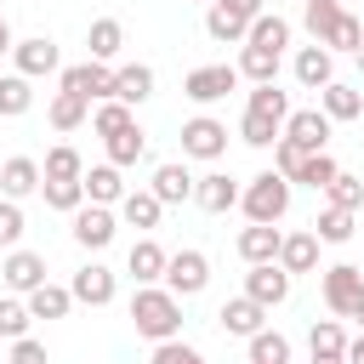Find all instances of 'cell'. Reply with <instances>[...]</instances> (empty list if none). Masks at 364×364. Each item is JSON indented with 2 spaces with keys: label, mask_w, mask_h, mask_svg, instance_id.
<instances>
[{
  "label": "cell",
  "mask_w": 364,
  "mask_h": 364,
  "mask_svg": "<svg viewBox=\"0 0 364 364\" xmlns=\"http://www.w3.org/2000/svg\"><path fill=\"white\" fill-rule=\"evenodd\" d=\"M131 324H136V336H148L154 347H159V341H176V330H182V301H176L165 284H136V296H131Z\"/></svg>",
  "instance_id": "cell-1"
},
{
  "label": "cell",
  "mask_w": 364,
  "mask_h": 364,
  "mask_svg": "<svg viewBox=\"0 0 364 364\" xmlns=\"http://www.w3.org/2000/svg\"><path fill=\"white\" fill-rule=\"evenodd\" d=\"M318 290H324V307H330L336 318H358V307H364V267L336 262V267H324Z\"/></svg>",
  "instance_id": "cell-2"
},
{
  "label": "cell",
  "mask_w": 364,
  "mask_h": 364,
  "mask_svg": "<svg viewBox=\"0 0 364 364\" xmlns=\"http://www.w3.org/2000/svg\"><path fill=\"white\" fill-rule=\"evenodd\" d=\"M239 205H245L250 222H279L290 210V182L279 171H262V176H250V188L239 193Z\"/></svg>",
  "instance_id": "cell-3"
},
{
  "label": "cell",
  "mask_w": 364,
  "mask_h": 364,
  "mask_svg": "<svg viewBox=\"0 0 364 364\" xmlns=\"http://www.w3.org/2000/svg\"><path fill=\"white\" fill-rule=\"evenodd\" d=\"M233 85H239V68H233V63H205V68H193V74L182 80V97L199 102V108H210V102H222Z\"/></svg>",
  "instance_id": "cell-4"
},
{
  "label": "cell",
  "mask_w": 364,
  "mask_h": 364,
  "mask_svg": "<svg viewBox=\"0 0 364 364\" xmlns=\"http://www.w3.org/2000/svg\"><path fill=\"white\" fill-rule=\"evenodd\" d=\"M210 284V262H205V250H176L171 262H165V290L182 301V296H199Z\"/></svg>",
  "instance_id": "cell-5"
},
{
  "label": "cell",
  "mask_w": 364,
  "mask_h": 364,
  "mask_svg": "<svg viewBox=\"0 0 364 364\" xmlns=\"http://www.w3.org/2000/svg\"><path fill=\"white\" fill-rule=\"evenodd\" d=\"M182 154H188V159H222V154H228V125L210 119V114H193V119L182 125Z\"/></svg>",
  "instance_id": "cell-6"
},
{
  "label": "cell",
  "mask_w": 364,
  "mask_h": 364,
  "mask_svg": "<svg viewBox=\"0 0 364 364\" xmlns=\"http://www.w3.org/2000/svg\"><path fill=\"white\" fill-rule=\"evenodd\" d=\"M63 91H74L85 102H108L114 97V68L108 63H74V68H63Z\"/></svg>",
  "instance_id": "cell-7"
},
{
  "label": "cell",
  "mask_w": 364,
  "mask_h": 364,
  "mask_svg": "<svg viewBox=\"0 0 364 364\" xmlns=\"http://www.w3.org/2000/svg\"><path fill=\"white\" fill-rule=\"evenodd\" d=\"M284 142H296L301 154H324V142H330V119H324L318 108H296V114L284 119Z\"/></svg>",
  "instance_id": "cell-8"
},
{
  "label": "cell",
  "mask_w": 364,
  "mask_h": 364,
  "mask_svg": "<svg viewBox=\"0 0 364 364\" xmlns=\"http://www.w3.org/2000/svg\"><path fill=\"white\" fill-rule=\"evenodd\" d=\"M245 296H250L256 307H279V301L290 296V273H284L279 262H262V267L245 273Z\"/></svg>",
  "instance_id": "cell-9"
},
{
  "label": "cell",
  "mask_w": 364,
  "mask_h": 364,
  "mask_svg": "<svg viewBox=\"0 0 364 364\" xmlns=\"http://www.w3.org/2000/svg\"><path fill=\"white\" fill-rule=\"evenodd\" d=\"M193 205H199V210H210V216H222V210H233V205H239V182H233L228 171L193 176Z\"/></svg>",
  "instance_id": "cell-10"
},
{
  "label": "cell",
  "mask_w": 364,
  "mask_h": 364,
  "mask_svg": "<svg viewBox=\"0 0 364 364\" xmlns=\"http://www.w3.org/2000/svg\"><path fill=\"white\" fill-rule=\"evenodd\" d=\"M114 210L108 205H80L74 210V239L85 245V250H102V245H114Z\"/></svg>",
  "instance_id": "cell-11"
},
{
  "label": "cell",
  "mask_w": 364,
  "mask_h": 364,
  "mask_svg": "<svg viewBox=\"0 0 364 364\" xmlns=\"http://www.w3.org/2000/svg\"><path fill=\"white\" fill-rule=\"evenodd\" d=\"M0 273H6V290L28 296V290L46 284V256H34V250H11V256L0 262Z\"/></svg>",
  "instance_id": "cell-12"
},
{
  "label": "cell",
  "mask_w": 364,
  "mask_h": 364,
  "mask_svg": "<svg viewBox=\"0 0 364 364\" xmlns=\"http://www.w3.org/2000/svg\"><path fill=\"white\" fill-rule=\"evenodd\" d=\"M11 57H17V74L23 80H40V74H51L63 57H57V46L46 40V34H34V40H17L11 46Z\"/></svg>",
  "instance_id": "cell-13"
},
{
  "label": "cell",
  "mask_w": 364,
  "mask_h": 364,
  "mask_svg": "<svg viewBox=\"0 0 364 364\" xmlns=\"http://www.w3.org/2000/svg\"><path fill=\"white\" fill-rule=\"evenodd\" d=\"M296 80H301L307 91H324V85L336 80V51H324L318 40L301 46V51H296Z\"/></svg>",
  "instance_id": "cell-14"
},
{
  "label": "cell",
  "mask_w": 364,
  "mask_h": 364,
  "mask_svg": "<svg viewBox=\"0 0 364 364\" xmlns=\"http://www.w3.org/2000/svg\"><path fill=\"white\" fill-rule=\"evenodd\" d=\"M68 296H74V301H85V307H108V301H114V273H108L102 262H91V267H80V273H74Z\"/></svg>",
  "instance_id": "cell-15"
},
{
  "label": "cell",
  "mask_w": 364,
  "mask_h": 364,
  "mask_svg": "<svg viewBox=\"0 0 364 364\" xmlns=\"http://www.w3.org/2000/svg\"><path fill=\"white\" fill-rule=\"evenodd\" d=\"M279 239H284V233H279L273 222H250V228L239 233V256H245L250 267H262V262H279Z\"/></svg>",
  "instance_id": "cell-16"
},
{
  "label": "cell",
  "mask_w": 364,
  "mask_h": 364,
  "mask_svg": "<svg viewBox=\"0 0 364 364\" xmlns=\"http://www.w3.org/2000/svg\"><path fill=\"white\" fill-rule=\"evenodd\" d=\"M216 318H222V330H228V336H245V341H250L256 330H267V324H262V318H267V307H256L250 296L222 301V313H216Z\"/></svg>",
  "instance_id": "cell-17"
},
{
  "label": "cell",
  "mask_w": 364,
  "mask_h": 364,
  "mask_svg": "<svg viewBox=\"0 0 364 364\" xmlns=\"http://www.w3.org/2000/svg\"><path fill=\"white\" fill-rule=\"evenodd\" d=\"M165 262H171V256H165L154 239H136L131 256H125V273H131L136 284H159V279H165Z\"/></svg>",
  "instance_id": "cell-18"
},
{
  "label": "cell",
  "mask_w": 364,
  "mask_h": 364,
  "mask_svg": "<svg viewBox=\"0 0 364 364\" xmlns=\"http://www.w3.org/2000/svg\"><path fill=\"white\" fill-rule=\"evenodd\" d=\"M34 188H40V165L28 154H17V159L0 165V199H28Z\"/></svg>",
  "instance_id": "cell-19"
},
{
  "label": "cell",
  "mask_w": 364,
  "mask_h": 364,
  "mask_svg": "<svg viewBox=\"0 0 364 364\" xmlns=\"http://www.w3.org/2000/svg\"><path fill=\"white\" fill-rule=\"evenodd\" d=\"M148 91H154V68H148V63H125V68H114V102L136 108Z\"/></svg>",
  "instance_id": "cell-20"
},
{
  "label": "cell",
  "mask_w": 364,
  "mask_h": 364,
  "mask_svg": "<svg viewBox=\"0 0 364 364\" xmlns=\"http://www.w3.org/2000/svg\"><path fill=\"white\" fill-rule=\"evenodd\" d=\"M148 193H154L159 205H182V199H193V176H188V165H176V159H171V165H159Z\"/></svg>",
  "instance_id": "cell-21"
},
{
  "label": "cell",
  "mask_w": 364,
  "mask_h": 364,
  "mask_svg": "<svg viewBox=\"0 0 364 364\" xmlns=\"http://www.w3.org/2000/svg\"><path fill=\"white\" fill-rule=\"evenodd\" d=\"M80 188H85L91 205H119V199H125V176H119L114 165H91V171L80 176Z\"/></svg>",
  "instance_id": "cell-22"
},
{
  "label": "cell",
  "mask_w": 364,
  "mask_h": 364,
  "mask_svg": "<svg viewBox=\"0 0 364 364\" xmlns=\"http://www.w3.org/2000/svg\"><path fill=\"white\" fill-rule=\"evenodd\" d=\"M279 267L284 273H313L318 267V239L313 233H284L279 239Z\"/></svg>",
  "instance_id": "cell-23"
},
{
  "label": "cell",
  "mask_w": 364,
  "mask_h": 364,
  "mask_svg": "<svg viewBox=\"0 0 364 364\" xmlns=\"http://www.w3.org/2000/svg\"><path fill=\"white\" fill-rule=\"evenodd\" d=\"M318 114H324L330 125H336V119H358V114H364V97H358L353 85H336V80H330V85L318 91Z\"/></svg>",
  "instance_id": "cell-24"
},
{
  "label": "cell",
  "mask_w": 364,
  "mask_h": 364,
  "mask_svg": "<svg viewBox=\"0 0 364 364\" xmlns=\"http://www.w3.org/2000/svg\"><path fill=\"white\" fill-rule=\"evenodd\" d=\"M85 46H91V63H114V57H119V46H125L119 17H97V23H91V34H85Z\"/></svg>",
  "instance_id": "cell-25"
},
{
  "label": "cell",
  "mask_w": 364,
  "mask_h": 364,
  "mask_svg": "<svg viewBox=\"0 0 364 364\" xmlns=\"http://www.w3.org/2000/svg\"><path fill=\"white\" fill-rule=\"evenodd\" d=\"M233 68H239V80H250V85H273V80H279V51H262V46H245Z\"/></svg>",
  "instance_id": "cell-26"
},
{
  "label": "cell",
  "mask_w": 364,
  "mask_h": 364,
  "mask_svg": "<svg viewBox=\"0 0 364 364\" xmlns=\"http://www.w3.org/2000/svg\"><path fill=\"white\" fill-rule=\"evenodd\" d=\"M102 142H108V165H114V171H125V165H136V159L148 154L142 125H125V131H114V136H102Z\"/></svg>",
  "instance_id": "cell-27"
},
{
  "label": "cell",
  "mask_w": 364,
  "mask_h": 364,
  "mask_svg": "<svg viewBox=\"0 0 364 364\" xmlns=\"http://www.w3.org/2000/svg\"><path fill=\"white\" fill-rule=\"evenodd\" d=\"M205 34H210V40H222V46H239V40L250 34V23H245V17H233L222 0H210V11H205Z\"/></svg>",
  "instance_id": "cell-28"
},
{
  "label": "cell",
  "mask_w": 364,
  "mask_h": 364,
  "mask_svg": "<svg viewBox=\"0 0 364 364\" xmlns=\"http://www.w3.org/2000/svg\"><path fill=\"white\" fill-rule=\"evenodd\" d=\"M68 307H74L68 284H40V290H28V318H68Z\"/></svg>",
  "instance_id": "cell-29"
},
{
  "label": "cell",
  "mask_w": 364,
  "mask_h": 364,
  "mask_svg": "<svg viewBox=\"0 0 364 364\" xmlns=\"http://www.w3.org/2000/svg\"><path fill=\"white\" fill-rule=\"evenodd\" d=\"M245 46H262V51H284V46H290V23H284V17H273V11H262V17L250 23Z\"/></svg>",
  "instance_id": "cell-30"
},
{
  "label": "cell",
  "mask_w": 364,
  "mask_h": 364,
  "mask_svg": "<svg viewBox=\"0 0 364 364\" xmlns=\"http://www.w3.org/2000/svg\"><path fill=\"white\" fill-rule=\"evenodd\" d=\"M85 114H91V102H85V97H74V91H57V97H51V108H46V119H51L57 131H80V125H85Z\"/></svg>",
  "instance_id": "cell-31"
},
{
  "label": "cell",
  "mask_w": 364,
  "mask_h": 364,
  "mask_svg": "<svg viewBox=\"0 0 364 364\" xmlns=\"http://www.w3.org/2000/svg\"><path fill=\"white\" fill-rule=\"evenodd\" d=\"M80 176H85V159H80L68 142H63V148H51V154H46V165H40V182H80Z\"/></svg>",
  "instance_id": "cell-32"
},
{
  "label": "cell",
  "mask_w": 364,
  "mask_h": 364,
  "mask_svg": "<svg viewBox=\"0 0 364 364\" xmlns=\"http://www.w3.org/2000/svg\"><path fill=\"white\" fill-rule=\"evenodd\" d=\"M159 210H165V205H159L148 188H131V193L119 199V216H125L131 228H159Z\"/></svg>",
  "instance_id": "cell-33"
},
{
  "label": "cell",
  "mask_w": 364,
  "mask_h": 364,
  "mask_svg": "<svg viewBox=\"0 0 364 364\" xmlns=\"http://www.w3.org/2000/svg\"><path fill=\"white\" fill-rule=\"evenodd\" d=\"M28 108H34V80H23V74H0V114L17 119V114H28Z\"/></svg>",
  "instance_id": "cell-34"
},
{
  "label": "cell",
  "mask_w": 364,
  "mask_h": 364,
  "mask_svg": "<svg viewBox=\"0 0 364 364\" xmlns=\"http://www.w3.org/2000/svg\"><path fill=\"white\" fill-rule=\"evenodd\" d=\"M313 239H318V245H347V239H353V210L324 205V210H318V222H313Z\"/></svg>",
  "instance_id": "cell-35"
},
{
  "label": "cell",
  "mask_w": 364,
  "mask_h": 364,
  "mask_svg": "<svg viewBox=\"0 0 364 364\" xmlns=\"http://www.w3.org/2000/svg\"><path fill=\"white\" fill-rule=\"evenodd\" d=\"M307 347H313V358H341V353H347V330H341L336 318H318V324L307 330Z\"/></svg>",
  "instance_id": "cell-36"
},
{
  "label": "cell",
  "mask_w": 364,
  "mask_h": 364,
  "mask_svg": "<svg viewBox=\"0 0 364 364\" xmlns=\"http://www.w3.org/2000/svg\"><path fill=\"white\" fill-rule=\"evenodd\" d=\"M324 51H364V23H358L353 11H341L336 28L324 34Z\"/></svg>",
  "instance_id": "cell-37"
},
{
  "label": "cell",
  "mask_w": 364,
  "mask_h": 364,
  "mask_svg": "<svg viewBox=\"0 0 364 364\" xmlns=\"http://www.w3.org/2000/svg\"><path fill=\"white\" fill-rule=\"evenodd\" d=\"M245 108H250V114H267V119H279V125L290 119V97H284L279 85H256V91L245 97Z\"/></svg>",
  "instance_id": "cell-38"
},
{
  "label": "cell",
  "mask_w": 364,
  "mask_h": 364,
  "mask_svg": "<svg viewBox=\"0 0 364 364\" xmlns=\"http://www.w3.org/2000/svg\"><path fill=\"white\" fill-rule=\"evenodd\" d=\"M239 136H245L250 148H273V142L284 136V125H279V119H267V114H250V108H245V119H239Z\"/></svg>",
  "instance_id": "cell-39"
},
{
  "label": "cell",
  "mask_w": 364,
  "mask_h": 364,
  "mask_svg": "<svg viewBox=\"0 0 364 364\" xmlns=\"http://www.w3.org/2000/svg\"><path fill=\"white\" fill-rule=\"evenodd\" d=\"M250 364H290V341L279 330H256L250 336Z\"/></svg>",
  "instance_id": "cell-40"
},
{
  "label": "cell",
  "mask_w": 364,
  "mask_h": 364,
  "mask_svg": "<svg viewBox=\"0 0 364 364\" xmlns=\"http://www.w3.org/2000/svg\"><path fill=\"white\" fill-rule=\"evenodd\" d=\"M336 17H341L336 0H307V6H301V23H307V34H313L318 46H324V34L336 28Z\"/></svg>",
  "instance_id": "cell-41"
},
{
  "label": "cell",
  "mask_w": 364,
  "mask_h": 364,
  "mask_svg": "<svg viewBox=\"0 0 364 364\" xmlns=\"http://www.w3.org/2000/svg\"><path fill=\"white\" fill-rule=\"evenodd\" d=\"M91 125H97V136H114V131L136 125V114H131L125 102H114V97H108V102H97V108H91Z\"/></svg>",
  "instance_id": "cell-42"
},
{
  "label": "cell",
  "mask_w": 364,
  "mask_h": 364,
  "mask_svg": "<svg viewBox=\"0 0 364 364\" xmlns=\"http://www.w3.org/2000/svg\"><path fill=\"white\" fill-rule=\"evenodd\" d=\"M0 336H6V341H23V336H28V301L0 296Z\"/></svg>",
  "instance_id": "cell-43"
},
{
  "label": "cell",
  "mask_w": 364,
  "mask_h": 364,
  "mask_svg": "<svg viewBox=\"0 0 364 364\" xmlns=\"http://www.w3.org/2000/svg\"><path fill=\"white\" fill-rule=\"evenodd\" d=\"M336 171H341V165H336L330 154H307V159H301V171H296V182H307V188H330V182H336Z\"/></svg>",
  "instance_id": "cell-44"
},
{
  "label": "cell",
  "mask_w": 364,
  "mask_h": 364,
  "mask_svg": "<svg viewBox=\"0 0 364 364\" xmlns=\"http://www.w3.org/2000/svg\"><path fill=\"white\" fill-rule=\"evenodd\" d=\"M324 193H330V205H336V210H358V205H364V182H358V176H347V171H336V182H330Z\"/></svg>",
  "instance_id": "cell-45"
},
{
  "label": "cell",
  "mask_w": 364,
  "mask_h": 364,
  "mask_svg": "<svg viewBox=\"0 0 364 364\" xmlns=\"http://www.w3.org/2000/svg\"><path fill=\"white\" fill-rule=\"evenodd\" d=\"M40 188H46V205H51V210H68V216H74V210L85 205V188H80V182H40Z\"/></svg>",
  "instance_id": "cell-46"
},
{
  "label": "cell",
  "mask_w": 364,
  "mask_h": 364,
  "mask_svg": "<svg viewBox=\"0 0 364 364\" xmlns=\"http://www.w3.org/2000/svg\"><path fill=\"white\" fill-rule=\"evenodd\" d=\"M301 159H307V154H301L296 142H284V136L273 142V171H279L284 182H296V171H301Z\"/></svg>",
  "instance_id": "cell-47"
},
{
  "label": "cell",
  "mask_w": 364,
  "mask_h": 364,
  "mask_svg": "<svg viewBox=\"0 0 364 364\" xmlns=\"http://www.w3.org/2000/svg\"><path fill=\"white\" fill-rule=\"evenodd\" d=\"M17 239H23V210H17V199H0V245L17 250Z\"/></svg>",
  "instance_id": "cell-48"
},
{
  "label": "cell",
  "mask_w": 364,
  "mask_h": 364,
  "mask_svg": "<svg viewBox=\"0 0 364 364\" xmlns=\"http://www.w3.org/2000/svg\"><path fill=\"white\" fill-rule=\"evenodd\" d=\"M154 364H205V358H199L188 341H159V347H154Z\"/></svg>",
  "instance_id": "cell-49"
},
{
  "label": "cell",
  "mask_w": 364,
  "mask_h": 364,
  "mask_svg": "<svg viewBox=\"0 0 364 364\" xmlns=\"http://www.w3.org/2000/svg\"><path fill=\"white\" fill-rule=\"evenodd\" d=\"M11 364H51V358H46V347L34 336H23V341H11Z\"/></svg>",
  "instance_id": "cell-50"
},
{
  "label": "cell",
  "mask_w": 364,
  "mask_h": 364,
  "mask_svg": "<svg viewBox=\"0 0 364 364\" xmlns=\"http://www.w3.org/2000/svg\"><path fill=\"white\" fill-rule=\"evenodd\" d=\"M222 6H228L233 17H245V23H256V17H262V0H222Z\"/></svg>",
  "instance_id": "cell-51"
},
{
  "label": "cell",
  "mask_w": 364,
  "mask_h": 364,
  "mask_svg": "<svg viewBox=\"0 0 364 364\" xmlns=\"http://www.w3.org/2000/svg\"><path fill=\"white\" fill-rule=\"evenodd\" d=\"M341 358H347V364H364V336H353V341H347V353H341Z\"/></svg>",
  "instance_id": "cell-52"
},
{
  "label": "cell",
  "mask_w": 364,
  "mask_h": 364,
  "mask_svg": "<svg viewBox=\"0 0 364 364\" xmlns=\"http://www.w3.org/2000/svg\"><path fill=\"white\" fill-rule=\"evenodd\" d=\"M11 46H17V40H11V28H6V17H0V57H6Z\"/></svg>",
  "instance_id": "cell-53"
},
{
  "label": "cell",
  "mask_w": 364,
  "mask_h": 364,
  "mask_svg": "<svg viewBox=\"0 0 364 364\" xmlns=\"http://www.w3.org/2000/svg\"><path fill=\"white\" fill-rule=\"evenodd\" d=\"M313 364H347V358H313Z\"/></svg>",
  "instance_id": "cell-54"
},
{
  "label": "cell",
  "mask_w": 364,
  "mask_h": 364,
  "mask_svg": "<svg viewBox=\"0 0 364 364\" xmlns=\"http://www.w3.org/2000/svg\"><path fill=\"white\" fill-rule=\"evenodd\" d=\"M358 68H364V51H358Z\"/></svg>",
  "instance_id": "cell-55"
},
{
  "label": "cell",
  "mask_w": 364,
  "mask_h": 364,
  "mask_svg": "<svg viewBox=\"0 0 364 364\" xmlns=\"http://www.w3.org/2000/svg\"><path fill=\"white\" fill-rule=\"evenodd\" d=\"M358 318H364V307H358Z\"/></svg>",
  "instance_id": "cell-56"
},
{
  "label": "cell",
  "mask_w": 364,
  "mask_h": 364,
  "mask_svg": "<svg viewBox=\"0 0 364 364\" xmlns=\"http://www.w3.org/2000/svg\"><path fill=\"white\" fill-rule=\"evenodd\" d=\"M358 23H364V11H358Z\"/></svg>",
  "instance_id": "cell-57"
},
{
  "label": "cell",
  "mask_w": 364,
  "mask_h": 364,
  "mask_svg": "<svg viewBox=\"0 0 364 364\" xmlns=\"http://www.w3.org/2000/svg\"><path fill=\"white\" fill-rule=\"evenodd\" d=\"M205 6H210V0H205Z\"/></svg>",
  "instance_id": "cell-58"
}]
</instances>
